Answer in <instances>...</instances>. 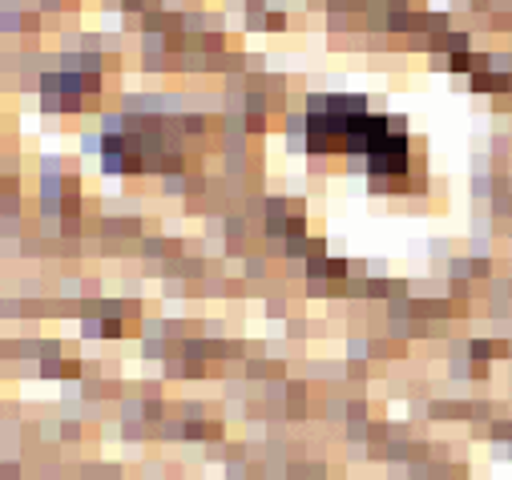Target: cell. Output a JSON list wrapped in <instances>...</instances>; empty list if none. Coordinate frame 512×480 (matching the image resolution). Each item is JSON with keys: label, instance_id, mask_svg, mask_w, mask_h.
Instances as JSON below:
<instances>
[{"label": "cell", "instance_id": "obj_1", "mask_svg": "<svg viewBox=\"0 0 512 480\" xmlns=\"http://www.w3.org/2000/svg\"><path fill=\"white\" fill-rule=\"evenodd\" d=\"M367 162H371V170L379 174H396V170H404V162H408V142L400 138V134H383L371 150H367Z\"/></svg>", "mask_w": 512, "mask_h": 480}]
</instances>
